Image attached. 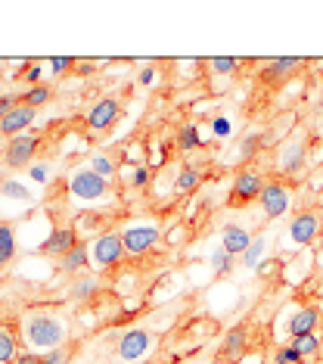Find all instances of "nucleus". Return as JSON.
Instances as JSON below:
<instances>
[{
  "label": "nucleus",
  "mask_w": 323,
  "mask_h": 364,
  "mask_svg": "<svg viewBox=\"0 0 323 364\" xmlns=\"http://www.w3.org/2000/svg\"><path fill=\"white\" fill-rule=\"evenodd\" d=\"M234 268H236V259H234V255L224 250L221 243L212 246V252H209V271H212V274H214V277H227Z\"/></svg>",
  "instance_id": "a878e982"
},
{
  "label": "nucleus",
  "mask_w": 323,
  "mask_h": 364,
  "mask_svg": "<svg viewBox=\"0 0 323 364\" xmlns=\"http://www.w3.org/2000/svg\"><path fill=\"white\" fill-rule=\"evenodd\" d=\"M0 196H4L6 203H35V193H31V187L25 184L19 178H4L0 181Z\"/></svg>",
  "instance_id": "412c9836"
},
{
  "label": "nucleus",
  "mask_w": 323,
  "mask_h": 364,
  "mask_svg": "<svg viewBox=\"0 0 323 364\" xmlns=\"http://www.w3.org/2000/svg\"><path fill=\"white\" fill-rule=\"evenodd\" d=\"M205 65H209L212 75H234V72L243 69V60L239 56H212Z\"/></svg>",
  "instance_id": "c756f323"
},
{
  "label": "nucleus",
  "mask_w": 323,
  "mask_h": 364,
  "mask_svg": "<svg viewBox=\"0 0 323 364\" xmlns=\"http://www.w3.org/2000/svg\"><path fill=\"white\" fill-rule=\"evenodd\" d=\"M320 321H323L320 309H314V305H302V309H295L292 314H289V321H286V333H289V339L305 336V333H317Z\"/></svg>",
  "instance_id": "4468645a"
},
{
  "label": "nucleus",
  "mask_w": 323,
  "mask_h": 364,
  "mask_svg": "<svg viewBox=\"0 0 323 364\" xmlns=\"http://www.w3.org/2000/svg\"><path fill=\"white\" fill-rule=\"evenodd\" d=\"M320 230H323V215L305 209V212L292 215V221H289V228H286V237L292 246H311L314 240L320 237Z\"/></svg>",
  "instance_id": "1a4fd4ad"
},
{
  "label": "nucleus",
  "mask_w": 323,
  "mask_h": 364,
  "mask_svg": "<svg viewBox=\"0 0 323 364\" xmlns=\"http://www.w3.org/2000/svg\"><path fill=\"white\" fill-rule=\"evenodd\" d=\"M40 355L44 352H35V349H22L19 355H16L13 364H40Z\"/></svg>",
  "instance_id": "ea45409f"
},
{
  "label": "nucleus",
  "mask_w": 323,
  "mask_h": 364,
  "mask_svg": "<svg viewBox=\"0 0 323 364\" xmlns=\"http://www.w3.org/2000/svg\"><path fill=\"white\" fill-rule=\"evenodd\" d=\"M65 187H69V196L75 203H103V200H112L115 190H112V181L99 178L97 171H90L87 165H81V168H75L69 181H65Z\"/></svg>",
  "instance_id": "f03ea898"
},
{
  "label": "nucleus",
  "mask_w": 323,
  "mask_h": 364,
  "mask_svg": "<svg viewBox=\"0 0 323 364\" xmlns=\"http://www.w3.org/2000/svg\"><path fill=\"white\" fill-rule=\"evenodd\" d=\"M268 250H270V240H268V237H255L252 246H248V250L239 255V264H243V268H248V271H255L264 259H268Z\"/></svg>",
  "instance_id": "393cba45"
},
{
  "label": "nucleus",
  "mask_w": 323,
  "mask_h": 364,
  "mask_svg": "<svg viewBox=\"0 0 323 364\" xmlns=\"http://www.w3.org/2000/svg\"><path fill=\"white\" fill-rule=\"evenodd\" d=\"M119 115H121V103H119V97H99V100L87 109V128L94 131V134H103V131H109L115 122H119Z\"/></svg>",
  "instance_id": "9d476101"
},
{
  "label": "nucleus",
  "mask_w": 323,
  "mask_h": 364,
  "mask_svg": "<svg viewBox=\"0 0 323 364\" xmlns=\"http://www.w3.org/2000/svg\"><path fill=\"white\" fill-rule=\"evenodd\" d=\"M75 65H78V60H75V56H50V60H47L50 75H60V78H62V75H69Z\"/></svg>",
  "instance_id": "f704fd0d"
},
{
  "label": "nucleus",
  "mask_w": 323,
  "mask_h": 364,
  "mask_svg": "<svg viewBox=\"0 0 323 364\" xmlns=\"http://www.w3.org/2000/svg\"><path fill=\"white\" fill-rule=\"evenodd\" d=\"M19 343H16V336L10 333V330L0 327V364H13L16 355H19Z\"/></svg>",
  "instance_id": "7c9ffc66"
},
{
  "label": "nucleus",
  "mask_w": 323,
  "mask_h": 364,
  "mask_svg": "<svg viewBox=\"0 0 323 364\" xmlns=\"http://www.w3.org/2000/svg\"><path fill=\"white\" fill-rule=\"evenodd\" d=\"M75 243H78V230H75L72 225H56L47 234L44 243H40V252L50 255V259H62V255L69 252Z\"/></svg>",
  "instance_id": "ddd939ff"
},
{
  "label": "nucleus",
  "mask_w": 323,
  "mask_h": 364,
  "mask_svg": "<svg viewBox=\"0 0 323 364\" xmlns=\"http://www.w3.org/2000/svg\"><path fill=\"white\" fill-rule=\"evenodd\" d=\"M124 240L121 230H99V234L90 240V262L99 271H112L124 262Z\"/></svg>",
  "instance_id": "7ed1b4c3"
},
{
  "label": "nucleus",
  "mask_w": 323,
  "mask_h": 364,
  "mask_svg": "<svg viewBox=\"0 0 323 364\" xmlns=\"http://www.w3.org/2000/svg\"><path fill=\"white\" fill-rule=\"evenodd\" d=\"M302 63L305 60H298V56H277L261 69V81H270V85L273 81H286L295 69H302Z\"/></svg>",
  "instance_id": "a211bd4d"
},
{
  "label": "nucleus",
  "mask_w": 323,
  "mask_h": 364,
  "mask_svg": "<svg viewBox=\"0 0 323 364\" xmlns=\"http://www.w3.org/2000/svg\"><path fill=\"white\" fill-rule=\"evenodd\" d=\"M97 293H99V277L94 274V271H87V274H78V277L72 280V287H69V299H78V302L94 299Z\"/></svg>",
  "instance_id": "4be33fe9"
},
{
  "label": "nucleus",
  "mask_w": 323,
  "mask_h": 364,
  "mask_svg": "<svg viewBox=\"0 0 323 364\" xmlns=\"http://www.w3.org/2000/svg\"><path fill=\"white\" fill-rule=\"evenodd\" d=\"M140 85H143V87H149V85H153V81H155V65H143V69H140Z\"/></svg>",
  "instance_id": "79ce46f5"
},
{
  "label": "nucleus",
  "mask_w": 323,
  "mask_h": 364,
  "mask_svg": "<svg viewBox=\"0 0 323 364\" xmlns=\"http://www.w3.org/2000/svg\"><path fill=\"white\" fill-rule=\"evenodd\" d=\"M75 69H78L81 75H90V72L97 69V63H94V60H78V65H75Z\"/></svg>",
  "instance_id": "c03bdc74"
},
{
  "label": "nucleus",
  "mask_w": 323,
  "mask_h": 364,
  "mask_svg": "<svg viewBox=\"0 0 323 364\" xmlns=\"http://www.w3.org/2000/svg\"><path fill=\"white\" fill-rule=\"evenodd\" d=\"M16 103H19V100H16V97L13 94H0V122H4L6 119V112H10L13 109V106Z\"/></svg>",
  "instance_id": "a19ab883"
},
{
  "label": "nucleus",
  "mask_w": 323,
  "mask_h": 364,
  "mask_svg": "<svg viewBox=\"0 0 323 364\" xmlns=\"http://www.w3.org/2000/svg\"><path fill=\"white\" fill-rule=\"evenodd\" d=\"M264 146H268V131H248V134L239 140V150H236V159L239 162H248L255 159Z\"/></svg>",
  "instance_id": "5701e85b"
},
{
  "label": "nucleus",
  "mask_w": 323,
  "mask_h": 364,
  "mask_svg": "<svg viewBox=\"0 0 323 364\" xmlns=\"http://www.w3.org/2000/svg\"><path fill=\"white\" fill-rule=\"evenodd\" d=\"M149 181H153V165H143V162H140V165H131V168H128V184H131V187L143 190Z\"/></svg>",
  "instance_id": "2f4dec72"
},
{
  "label": "nucleus",
  "mask_w": 323,
  "mask_h": 364,
  "mask_svg": "<svg viewBox=\"0 0 323 364\" xmlns=\"http://www.w3.org/2000/svg\"><path fill=\"white\" fill-rule=\"evenodd\" d=\"M202 144H205V137H202V131H199L196 122H184V125L177 128L174 146H177L180 153H196V150H202Z\"/></svg>",
  "instance_id": "6ab92c4d"
},
{
  "label": "nucleus",
  "mask_w": 323,
  "mask_h": 364,
  "mask_svg": "<svg viewBox=\"0 0 323 364\" xmlns=\"http://www.w3.org/2000/svg\"><path fill=\"white\" fill-rule=\"evenodd\" d=\"M273 268H277V262H273V259H264L258 268H255V274H258V277H270V274H273Z\"/></svg>",
  "instance_id": "37998d69"
},
{
  "label": "nucleus",
  "mask_w": 323,
  "mask_h": 364,
  "mask_svg": "<svg viewBox=\"0 0 323 364\" xmlns=\"http://www.w3.org/2000/svg\"><path fill=\"white\" fill-rule=\"evenodd\" d=\"M264 175L258 168H252V165H246V168H239L234 175V184H230V203L234 205H248L255 200H261V190H264Z\"/></svg>",
  "instance_id": "0eeeda50"
},
{
  "label": "nucleus",
  "mask_w": 323,
  "mask_h": 364,
  "mask_svg": "<svg viewBox=\"0 0 323 364\" xmlns=\"http://www.w3.org/2000/svg\"><path fill=\"white\" fill-rule=\"evenodd\" d=\"M261 215L268 221H277L292 209V187L283 184V181H268L261 190Z\"/></svg>",
  "instance_id": "6e6552de"
},
{
  "label": "nucleus",
  "mask_w": 323,
  "mask_h": 364,
  "mask_svg": "<svg viewBox=\"0 0 323 364\" xmlns=\"http://www.w3.org/2000/svg\"><path fill=\"white\" fill-rule=\"evenodd\" d=\"M121 240H124V252L128 255H146L162 243V228L153 225V221H137V225L121 230Z\"/></svg>",
  "instance_id": "423d86ee"
},
{
  "label": "nucleus",
  "mask_w": 323,
  "mask_h": 364,
  "mask_svg": "<svg viewBox=\"0 0 323 364\" xmlns=\"http://www.w3.org/2000/svg\"><path fill=\"white\" fill-rule=\"evenodd\" d=\"M248 352V324H234L221 339V358L239 361Z\"/></svg>",
  "instance_id": "dca6fc26"
},
{
  "label": "nucleus",
  "mask_w": 323,
  "mask_h": 364,
  "mask_svg": "<svg viewBox=\"0 0 323 364\" xmlns=\"http://www.w3.org/2000/svg\"><path fill=\"white\" fill-rule=\"evenodd\" d=\"M90 264H94V262H90V243H87V240H78V243H75L72 250L60 259V271H62V274H75V277H78V274H87Z\"/></svg>",
  "instance_id": "2eb2a0df"
},
{
  "label": "nucleus",
  "mask_w": 323,
  "mask_h": 364,
  "mask_svg": "<svg viewBox=\"0 0 323 364\" xmlns=\"http://www.w3.org/2000/svg\"><path fill=\"white\" fill-rule=\"evenodd\" d=\"M75 221H78L81 230H90V228H97L99 221H103V215H99V212H81ZM78 228H75V230H78Z\"/></svg>",
  "instance_id": "58836bf2"
},
{
  "label": "nucleus",
  "mask_w": 323,
  "mask_h": 364,
  "mask_svg": "<svg viewBox=\"0 0 323 364\" xmlns=\"http://www.w3.org/2000/svg\"><path fill=\"white\" fill-rule=\"evenodd\" d=\"M19 78H22V81H25V85H28V87H35V85H44V65H40V63H28V65H25V72H22Z\"/></svg>",
  "instance_id": "e433bc0d"
},
{
  "label": "nucleus",
  "mask_w": 323,
  "mask_h": 364,
  "mask_svg": "<svg viewBox=\"0 0 323 364\" xmlns=\"http://www.w3.org/2000/svg\"><path fill=\"white\" fill-rule=\"evenodd\" d=\"M199 184H202V171L196 168V165H180L177 168V178H174V193L177 196H190V193H196Z\"/></svg>",
  "instance_id": "aec40b11"
},
{
  "label": "nucleus",
  "mask_w": 323,
  "mask_h": 364,
  "mask_svg": "<svg viewBox=\"0 0 323 364\" xmlns=\"http://www.w3.org/2000/svg\"><path fill=\"white\" fill-rule=\"evenodd\" d=\"M22 339L35 352L60 349L69 339V321L56 311H28L22 318Z\"/></svg>",
  "instance_id": "f257e3e1"
},
{
  "label": "nucleus",
  "mask_w": 323,
  "mask_h": 364,
  "mask_svg": "<svg viewBox=\"0 0 323 364\" xmlns=\"http://www.w3.org/2000/svg\"><path fill=\"white\" fill-rule=\"evenodd\" d=\"M273 364H305V358L298 355V349L292 343H283L273 349Z\"/></svg>",
  "instance_id": "473e14b6"
},
{
  "label": "nucleus",
  "mask_w": 323,
  "mask_h": 364,
  "mask_svg": "<svg viewBox=\"0 0 323 364\" xmlns=\"http://www.w3.org/2000/svg\"><path fill=\"white\" fill-rule=\"evenodd\" d=\"M50 100H53V90H50V85H35V87H28V90H25V94L19 97V103L31 106V109H44Z\"/></svg>",
  "instance_id": "c85d7f7f"
},
{
  "label": "nucleus",
  "mask_w": 323,
  "mask_h": 364,
  "mask_svg": "<svg viewBox=\"0 0 323 364\" xmlns=\"http://www.w3.org/2000/svg\"><path fill=\"white\" fill-rule=\"evenodd\" d=\"M28 181L38 187H47L50 181H53V168H50V162H35L28 165Z\"/></svg>",
  "instance_id": "72a5a7b5"
},
{
  "label": "nucleus",
  "mask_w": 323,
  "mask_h": 364,
  "mask_svg": "<svg viewBox=\"0 0 323 364\" xmlns=\"http://www.w3.org/2000/svg\"><path fill=\"white\" fill-rule=\"evenodd\" d=\"M252 230H246V228H239V225H224L221 228V246L227 250L234 259H239L248 246H252Z\"/></svg>",
  "instance_id": "f3484780"
},
{
  "label": "nucleus",
  "mask_w": 323,
  "mask_h": 364,
  "mask_svg": "<svg viewBox=\"0 0 323 364\" xmlns=\"http://www.w3.org/2000/svg\"><path fill=\"white\" fill-rule=\"evenodd\" d=\"M289 343L298 349V355H302L305 361H311L314 355H320L323 352V339L320 333H305V336H295V339H289Z\"/></svg>",
  "instance_id": "cd10ccee"
},
{
  "label": "nucleus",
  "mask_w": 323,
  "mask_h": 364,
  "mask_svg": "<svg viewBox=\"0 0 323 364\" xmlns=\"http://www.w3.org/2000/svg\"><path fill=\"white\" fill-rule=\"evenodd\" d=\"M19 252V237H16V228L10 221H0V268L10 264Z\"/></svg>",
  "instance_id": "b1692460"
},
{
  "label": "nucleus",
  "mask_w": 323,
  "mask_h": 364,
  "mask_svg": "<svg viewBox=\"0 0 323 364\" xmlns=\"http://www.w3.org/2000/svg\"><path fill=\"white\" fill-rule=\"evenodd\" d=\"M40 134H35V131H25V134L19 137H10L4 146V165L10 171H19V168H28V165H35V156L40 150Z\"/></svg>",
  "instance_id": "20e7f679"
},
{
  "label": "nucleus",
  "mask_w": 323,
  "mask_h": 364,
  "mask_svg": "<svg viewBox=\"0 0 323 364\" xmlns=\"http://www.w3.org/2000/svg\"><path fill=\"white\" fill-rule=\"evenodd\" d=\"M40 364H69V349L60 346V349H50L40 355Z\"/></svg>",
  "instance_id": "4c0bfd02"
},
{
  "label": "nucleus",
  "mask_w": 323,
  "mask_h": 364,
  "mask_svg": "<svg viewBox=\"0 0 323 364\" xmlns=\"http://www.w3.org/2000/svg\"><path fill=\"white\" fill-rule=\"evenodd\" d=\"M35 119H38V109H31V106H25V103H16L13 109L6 112V119L0 122V134H4L6 140L19 137V134H25V131H31Z\"/></svg>",
  "instance_id": "f8f14e48"
},
{
  "label": "nucleus",
  "mask_w": 323,
  "mask_h": 364,
  "mask_svg": "<svg viewBox=\"0 0 323 364\" xmlns=\"http://www.w3.org/2000/svg\"><path fill=\"white\" fill-rule=\"evenodd\" d=\"M209 128H212L214 140H227L230 134H234V122H230L227 115H214V119L209 122Z\"/></svg>",
  "instance_id": "c9c22d12"
},
{
  "label": "nucleus",
  "mask_w": 323,
  "mask_h": 364,
  "mask_svg": "<svg viewBox=\"0 0 323 364\" xmlns=\"http://www.w3.org/2000/svg\"><path fill=\"white\" fill-rule=\"evenodd\" d=\"M153 346H155V339L153 333H149L146 327H131V330H124V333L119 336V343H115V355H119V361L124 364H137V361H143L149 352H153Z\"/></svg>",
  "instance_id": "39448f33"
},
{
  "label": "nucleus",
  "mask_w": 323,
  "mask_h": 364,
  "mask_svg": "<svg viewBox=\"0 0 323 364\" xmlns=\"http://www.w3.org/2000/svg\"><path fill=\"white\" fill-rule=\"evenodd\" d=\"M305 162H308V146H305L302 140H286V144H280V153H277L280 175H286V178L302 175Z\"/></svg>",
  "instance_id": "9b49d317"
},
{
  "label": "nucleus",
  "mask_w": 323,
  "mask_h": 364,
  "mask_svg": "<svg viewBox=\"0 0 323 364\" xmlns=\"http://www.w3.org/2000/svg\"><path fill=\"white\" fill-rule=\"evenodd\" d=\"M87 168L97 171V175L106 178V181H112L115 175H119V162L112 159V153H94V156L87 159Z\"/></svg>",
  "instance_id": "bb28decb"
}]
</instances>
